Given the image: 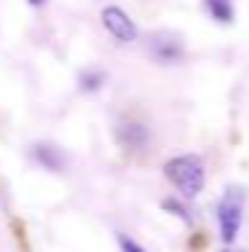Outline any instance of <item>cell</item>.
Here are the masks:
<instances>
[{
    "mask_svg": "<svg viewBox=\"0 0 249 252\" xmlns=\"http://www.w3.org/2000/svg\"><path fill=\"white\" fill-rule=\"evenodd\" d=\"M164 175L177 190H180L182 199H195L206 185L204 161L193 153H182V156L169 158L164 164Z\"/></svg>",
    "mask_w": 249,
    "mask_h": 252,
    "instance_id": "6da1fadb",
    "label": "cell"
},
{
    "mask_svg": "<svg viewBox=\"0 0 249 252\" xmlns=\"http://www.w3.org/2000/svg\"><path fill=\"white\" fill-rule=\"evenodd\" d=\"M244 201H247V190L244 188H225L222 199L217 201V225H220V239L225 244H233L236 236L241 231L244 223Z\"/></svg>",
    "mask_w": 249,
    "mask_h": 252,
    "instance_id": "7a4b0ae2",
    "label": "cell"
},
{
    "mask_svg": "<svg viewBox=\"0 0 249 252\" xmlns=\"http://www.w3.org/2000/svg\"><path fill=\"white\" fill-rule=\"evenodd\" d=\"M147 54L156 59L158 64H174L185 57V43L180 40L177 32L169 30H158L150 35V43H147Z\"/></svg>",
    "mask_w": 249,
    "mask_h": 252,
    "instance_id": "3957f363",
    "label": "cell"
},
{
    "mask_svg": "<svg viewBox=\"0 0 249 252\" xmlns=\"http://www.w3.org/2000/svg\"><path fill=\"white\" fill-rule=\"evenodd\" d=\"M102 27L108 30L118 43H134L139 38V30L134 25V19L121 5H105L102 8Z\"/></svg>",
    "mask_w": 249,
    "mask_h": 252,
    "instance_id": "277c9868",
    "label": "cell"
},
{
    "mask_svg": "<svg viewBox=\"0 0 249 252\" xmlns=\"http://www.w3.org/2000/svg\"><path fill=\"white\" fill-rule=\"evenodd\" d=\"M115 140L121 148L126 151H142V148L150 142V131H147L145 124L139 121H123L115 126Z\"/></svg>",
    "mask_w": 249,
    "mask_h": 252,
    "instance_id": "5b68a950",
    "label": "cell"
},
{
    "mask_svg": "<svg viewBox=\"0 0 249 252\" xmlns=\"http://www.w3.org/2000/svg\"><path fill=\"white\" fill-rule=\"evenodd\" d=\"M32 161H38L43 169L49 172H62L64 169V153L59 151L56 145H49V142H38V145H32Z\"/></svg>",
    "mask_w": 249,
    "mask_h": 252,
    "instance_id": "8992f818",
    "label": "cell"
},
{
    "mask_svg": "<svg viewBox=\"0 0 249 252\" xmlns=\"http://www.w3.org/2000/svg\"><path fill=\"white\" fill-rule=\"evenodd\" d=\"M204 8H206V14L215 22H220V25H230V22L236 19L233 0H204Z\"/></svg>",
    "mask_w": 249,
    "mask_h": 252,
    "instance_id": "52a82bcc",
    "label": "cell"
},
{
    "mask_svg": "<svg viewBox=\"0 0 249 252\" xmlns=\"http://www.w3.org/2000/svg\"><path fill=\"white\" fill-rule=\"evenodd\" d=\"M108 83V75L102 73V70H97V67H86L83 73L78 75V86H81V92H99V89Z\"/></svg>",
    "mask_w": 249,
    "mask_h": 252,
    "instance_id": "ba28073f",
    "label": "cell"
},
{
    "mask_svg": "<svg viewBox=\"0 0 249 252\" xmlns=\"http://www.w3.org/2000/svg\"><path fill=\"white\" fill-rule=\"evenodd\" d=\"M161 207H164L169 215H174V218H180L185 225H191V223H193V215L188 212V209L182 207V204L177 201V199H164V201H161Z\"/></svg>",
    "mask_w": 249,
    "mask_h": 252,
    "instance_id": "9c48e42d",
    "label": "cell"
},
{
    "mask_svg": "<svg viewBox=\"0 0 249 252\" xmlns=\"http://www.w3.org/2000/svg\"><path fill=\"white\" fill-rule=\"evenodd\" d=\"M115 239H118V247H121V252H147L139 242H134L132 236H126V233H118Z\"/></svg>",
    "mask_w": 249,
    "mask_h": 252,
    "instance_id": "30bf717a",
    "label": "cell"
},
{
    "mask_svg": "<svg viewBox=\"0 0 249 252\" xmlns=\"http://www.w3.org/2000/svg\"><path fill=\"white\" fill-rule=\"evenodd\" d=\"M27 3L32 5V8H40V5H46V3H49V0H27Z\"/></svg>",
    "mask_w": 249,
    "mask_h": 252,
    "instance_id": "8fae6325",
    "label": "cell"
}]
</instances>
